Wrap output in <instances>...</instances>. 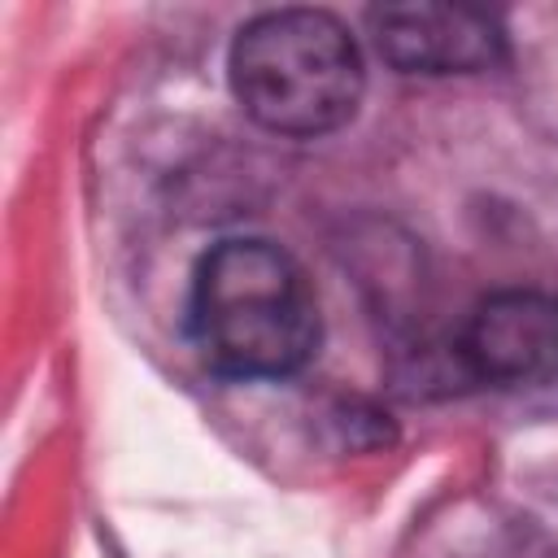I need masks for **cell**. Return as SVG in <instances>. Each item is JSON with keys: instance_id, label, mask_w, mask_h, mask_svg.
Returning <instances> with one entry per match:
<instances>
[{"instance_id": "6da1fadb", "label": "cell", "mask_w": 558, "mask_h": 558, "mask_svg": "<svg viewBox=\"0 0 558 558\" xmlns=\"http://www.w3.org/2000/svg\"><path fill=\"white\" fill-rule=\"evenodd\" d=\"M187 331L201 362L227 379L296 375L323 336L301 262L275 240H218L192 275Z\"/></svg>"}, {"instance_id": "7a4b0ae2", "label": "cell", "mask_w": 558, "mask_h": 558, "mask_svg": "<svg viewBox=\"0 0 558 558\" xmlns=\"http://www.w3.org/2000/svg\"><path fill=\"white\" fill-rule=\"evenodd\" d=\"M227 78L235 105L275 135L340 131L366 92L357 39L327 9H270L240 26Z\"/></svg>"}, {"instance_id": "3957f363", "label": "cell", "mask_w": 558, "mask_h": 558, "mask_svg": "<svg viewBox=\"0 0 558 558\" xmlns=\"http://www.w3.org/2000/svg\"><path fill=\"white\" fill-rule=\"evenodd\" d=\"M453 362L471 384L510 397L558 392V296L549 292H493L480 301L453 344Z\"/></svg>"}, {"instance_id": "277c9868", "label": "cell", "mask_w": 558, "mask_h": 558, "mask_svg": "<svg viewBox=\"0 0 558 558\" xmlns=\"http://www.w3.org/2000/svg\"><path fill=\"white\" fill-rule=\"evenodd\" d=\"M366 26L375 52L401 74H480L506 57L501 22L466 4H379Z\"/></svg>"}]
</instances>
